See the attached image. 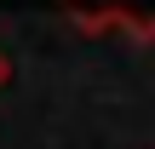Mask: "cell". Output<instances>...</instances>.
Here are the masks:
<instances>
[{
    "label": "cell",
    "mask_w": 155,
    "mask_h": 149,
    "mask_svg": "<svg viewBox=\"0 0 155 149\" xmlns=\"http://www.w3.org/2000/svg\"><path fill=\"white\" fill-rule=\"evenodd\" d=\"M69 11L75 29L86 34H104V29H127L132 40H144V6L138 0H58Z\"/></svg>",
    "instance_id": "6da1fadb"
},
{
    "label": "cell",
    "mask_w": 155,
    "mask_h": 149,
    "mask_svg": "<svg viewBox=\"0 0 155 149\" xmlns=\"http://www.w3.org/2000/svg\"><path fill=\"white\" fill-rule=\"evenodd\" d=\"M6 80H12V57L0 52V92H6Z\"/></svg>",
    "instance_id": "7a4b0ae2"
}]
</instances>
